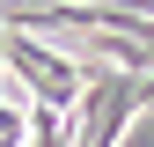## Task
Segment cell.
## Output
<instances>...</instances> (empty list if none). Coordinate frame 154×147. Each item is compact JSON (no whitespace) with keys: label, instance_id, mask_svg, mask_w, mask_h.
Wrapping results in <instances>:
<instances>
[{"label":"cell","instance_id":"1","mask_svg":"<svg viewBox=\"0 0 154 147\" xmlns=\"http://www.w3.org/2000/svg\"><path fill=\"white\" fill-rule=\"evenodd\" d=\"M0 52H8V74L29 88V103L73 110V96H81V81H88V66L73 59L66 44H51V37H29V30H0Z\"/></svg>","mask_w":154,"mask_h":147}]
</instances>
